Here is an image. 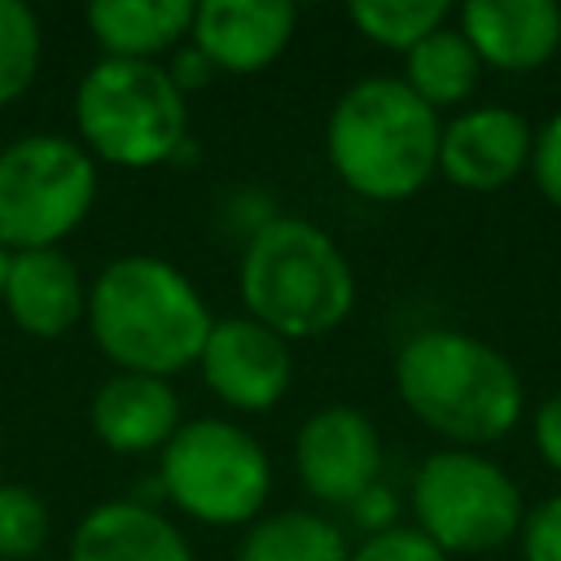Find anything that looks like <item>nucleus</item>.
<instances>
[{"instance_id":"f257e3e1","label":"nucleus","mask_w":561,"mask_h":561,"mask_svg":"<svg viewBox=\"0 0 561 561\" xmlns=\"http://www.w3.org/2000/svg\"><path fill=\"white\" fill-rule=\"evenodd\" d=\"M83 324L114 373L175 377L197 368L210 337V307L202 289L158 254H123L88 280Z\"/></svg>"},{"instance_id":"f03ea898","label":"nucleus","mask_w":561,"mask_h":561,"mask_svg":"<svg viewBox=\"0 0 561 561\" xmlns=\"http://www.w3.org/2000/svg\"><path fill=\"white\" fill-rule=\"evenodd\" d=\"M399 403L451 447H486L517 430L526 386L508 355L465 329H421L394 351Z\"/></svg>"},{"instance_id":"7ed1b4c3","label":"nucleus","mask_w":561,"mask_h":561,"mask_svg":"<svg viewBox=\"0 0 561 561\" xmlns=\"http://www.w3.org/2000/svg\"><path fill=\"white\" fill-rule=\"evenodd\" d=\"M443 118L399 75L355 79L329 110L324 158L364 202H403L438 175Z\"/></svg>"},{"instance_id":"20e7f679","label":"nucleus","mask_w":561,"mask_h":561,"mask_svg":"<svg viewBox=\"0 0 561 561\" xmlns=\"http://www.w3.org/2000/svg\"><path fill=\"white\" fill-rule=\"evenodd\" d=\"M237 294L245 316L285 342L324 337L355 311V267L311 219L267 215L241 245Z\"/></svg>"},{"instance_id":"39448f33","label":"nucleus","mask_w":561,"mask_h":561,"mask_svg":"<svg viewBox=\"0 0 561 561\" xmlns=\"http://www.w3.org/2000/svg\"><path fill=\"white\" fill-rule=\"evenodd\" d=\"M75 140L96 167H162L188 140L184 92L162 61L96 57L75 88Z\"/></svg>"},{"instance_id":"423d86ee","label":"nucleus","mask_w":561,"mask_h":561,"mask_svg":"<svg viewBox=\"0 0 561 561\" xmlns=\"http://www.w3.org/2000/svg\"><path fill=\"white\" fill-rule=\"evenodd\" d=\"M158 486L202 526H250L272 495V456L245 425L193 416L158 451Z\"/></svg>"},{"instance_id":"0eeeda50","label":"nucleus","mask_w":561,"mask_h":561,"mask_svg":"<svg viewBox=\"0 0 561 561\" xmlns=\"http://www.w3.org/2000/svg\"><path fill=\"white\" fill-rule=\"evenodd\" d=\"M96 158L61 131H26L0 145V245L53 250L96 206Z\"/></svg>"},{"instance_id":"6e6552de","label":"nucleus","mask_w":561,"mask_h":561,"mask_svg":"<svg viewBox=\"0 0 561 561\" xmlns=\"http://www.w3.org/2000/svg\"><path fill=\"white\" fill-rule=\"evenodd\" d=\"M412 526L447 557L495 552L517 539L526 504L508 469L469 447H438L412 473Z\"/></svg>"},{"instance_id":"1a4fd4ad","label":"nucleus","mask_w":561,"mask_h":561,"mask_svg":"<svg viewBox=\"0 0 561 561\" xmlns=\"http://www.w3.org/2000/svg\"><path fill=\"white\" fill-rule=\"evenodd\" d=\"M381 434L364 408L329 403L316 408L294 434V473L320 504L351 508L368 486L381 482Z\"/></svg>"},{"instance_id":"9d476101","label":"nucleus","mask_w":561,"mask_h":561,"mask_svg":"<svg viewBox=\"0 0 561 561\" xmlns=\"http://www.w3.org/2000/svg\"><path fill=\"white\" fill-rule=\"evenodd\" d=\"M202 381L232 412H267L285 399L294 381V351L267 324L241 316H219L197 355Z\"/></svg>"},{"instance_id":"9b49d317","label":"nucleus","mask_w":561,"mask_h":561,"mask_svg":"<svg viewBox=\"0 0 561 561\" xmlns=\"http://www.w3.org/2000/svg\"><path fill=\"white\" fill-rule=\"evenodd\" d=\"M535 127L508 105H469L443 123L438 175L465 193H500L530 171Z\"/></svg>"},{"instance_id":"f8f14e48","label":"nucleus","mask_w":561,"mask_h":561,"mask_svg":"<svg viewBox=\"0 0 561 561\" xmlns=\"http://www.w3.org/2000/svg\"><path fill=\"white\" fill-rule=\"evenodd\" d=\"M298 9L289 0H193L188 44L219 75H259L294 39Z\"/></svg>"},{"instance_id":"ddd939ff","label":"nucleus","mask_w":561,"mask_h":561,"mask_svg":"<svg viewBox=\"0 0 561 561\" xmlns=\"http://www.w3.org/2000/svg\"><path fill=\"white\" fill-rule=\"evenodd\" d=\"M456 26L478 53L482 70L526 75L557 57L561 48V4L557 0H469L456 9Z\"/></svg>"},{"instance_id":"4468645a","label":"nucleus","mask_w":561,"mask_h":561,"mask_svg":"<svg viewBox=\"0 0 561 561\" xmlns=\"http://www.w3.org/2000/svg\"><path fill=\"white\" fill-rule=\"evenodd\" d=\"M88 425L96 443L118 456H158L184 425L180 394L167 377L110 373L88 399Z\"/></svg>"},{"instance_id":"2eb2a0df","label":"nucleus","mask_w":561,"mask_h":561,"mask_svg":"<svg viewBox=\"0 0 561 561\" xmlns=\"http://www.w3.org/2000/svg\"><path fill=\"white\" fill-rule=\"evenodd\" d=\"M9 320L26 337H61L70 333L88 311V280L79 263L53 245V250H18L9 254V276L0 294Z\"/></svg>"},{"instance_id":"dca6fc26","label":"nucleus","mask_w":561,"mask_h":561,"mask_svg":"<svg viewBox=\"0 0 561 561\" xmlns=\"http://www.w3.org/2000/svg\"><path fill=\"white\" fill-rule=\"evenodd\" d=\"M70 561H197L184 530L140 500H101L92 504L75 535Z\"/></svg>"},{"instance_id":"f3484780","label":"nucleus","mask_w":561,"mask_h":561,"mask_svg":"<svg viewBox=\"0 0 561 561\" xmlns=\"http://www.w3.org/2000/svg\"><path fill=\"white\" fill-rule=\"evenodd\" d=\"M83 22L101 57L158 61L162 53L188 44L193 0H92Z\"/></svg>"},{"instance_id":"a211bd4d","label":"nucleus","mask_w":561,"mask_h":561,"mask_svg":"<svg viewBox=\"0 0 561 561\" xmlns=\"http://www.w3.org/2000/svg\"><path fill=\"white\" fill-rule=\"evenodd\" d=\"M430 110H451L465 105L478 83H482V61L469 48V39L460 35L456 22L438 26L434 35H425L412 53H403V75H399Z\"/></svg>"},{"instance_id":"6ab92c4d","label":"nucleus","mask_w":561,"mask_h":561,"mask_svg":"<svg viewBox=\"0 0 561 561\" xmlns=\"http://www.w3.org/2000/svg\"><path fill=\"white\" fill-rule=\"evenodd\" d=\"M237 561H351V543L329 517L311 508H280L245 526Z\"/></svg>"},{"instance_id":"aec40b11","label":"nucleus","mask_w":561,"mask_h":561,"mask_svg":"<svg viewBox=\"0 0 561 561\" xmlns=\"http://www.w3.org/2000/svg\"><path fill=\"white\" fill-rule=\"evenodd\" d=\"M346 18L368 44L386 53H412L425 35L451 22V4L443 0H351Z\"/></svg>"},{"instance_id":"412c9836","label":"nucleus","mask_w":561,"mask_h":561,"mask_svg":"<svg viewBox=\"0 0 561 561\" xmlns=\"http://www.w3.org/2000/svg\"><path fill=\"white\" fill-rule=\"evenodd\" d=\"M44 26L31 4L0 0V105H13L39 75Z\"/></svg>"},{"instance_id":"4be33fe9","label":"nucleus","mask_w":561,"mask_h":561,"mask_svg":"<svg viewBox=\"0 0 561 561\" xmlns=\"http://www.w3.org/2000/svg\"><path fill=\"white\" fill-rule=\"evenodd\" d=\"M44 539H48V504L22 482H4L0 486V561H26L44 548Z\"/></svg>"},{"instance_id":"5701e85b","label":"nucleus","mask_w":561,"mask_h":561,"mask_svg":"<svg viewBox=\"0 0 561 561\" xmlns=\"http://www.w3.org/2000/svg\"><path fill=\"white\" fill-rule=\"evenodd\" d=\"M351 561H447V552L430 543L416 526H390V530L364 535L351 548Z\"/></svg>"},{"instance_id":"b1692460","label":"nucleus","mask_w":561,"mask_h":561,"mask_svg":"<svg viewBox=\"0 0 561 561\" xmlns=\"http://www.w3.org/2000/svg\"><path fill=\"white\" fill-rule=\"evenodd\" d=\"M517 543H522V561H561V491L526 508Z\"/></svg>"},{"instance_id":"393cba45","label":"nucleus","mask_w":561,"mask_h":561,"mask_svg":"<svg viewBox=\"0 0 561 561\" xmlns=\"http://www.w3.org/2000/svg\"><path fill=\"white\" fill-rule=\"evenodd\" d=\"M530 175H535V188L543 193V202L561 210V114H552V118L535 131Z\"/></svg>"},{"instance_id":"a878e982","label":"nucleus","mask_w":561,"mask_h":561,"mask_svg":"<svg viewBox=\"0 0 561 561\" xmlns=\"http://www.w3.org/2000/svg\"><path fill=\"white\" fill-rule=\"evenodd\" d=\"M530 438H535V451L543 456V465L561 473V390L548 394V399L535 408V416H530Z\"/></svg>"},{"instance_id":"bb28decb","label":"nucleus","mask_w":561,"mask_h":561,"mask_svg":"<svg viewBox=\"0 0 561 561\" xmlns=\"http://www.w3.org/2000/svg\"><path fill=\"white\" fill-rule=\"evenodd\" d=\"M394 513H399V504H394V495H390V486H386V482L368 486V491L351 504V517L364 526V535H377V530L399 526V522H394Z\"/></svg>"},{"instance_id":"cd10ccee","label":"nucleus","mask_w":561,"mask_h":561,"mask_svg":"<svg viewBox=\"0 0 561 561\" xmlns=\"http://www.w3.org/2000/svg\"><path fill=\"white\" fill-rule=\"evenodd\" d=\"M167 75L175 79V88H180V92H188V88H202V83L215 75V66H210L193 44H180V48H175V57L167 61Z\"/></svg>"},{"instance_id":"c85d7f7f","label":"nucleus","mask_w":561,"mask_h":561,"mask_svg":"<svg viewBox=\"0 0 561 561\" xmlns=\"http://www.w3.org/2000/svg\"><path fill=\"white\" fill-rule=\"evenodd\" d=\"M4 276H9V250L0 245V294H4Z\"/></svg>"},{"instance_id":"c756f323","label":"nucleus","mask_w":561,"mask_h":561,"mask_svg":"<svg viewBox=\"0 0 561 561\" xmlns=\"http://www.w3.org/2000/svg\"><path fill=\"white\" fill-rule=\"evenodd\" d=\"M0 486H4V465H0Z\"/></svg>"}]
</instances>
